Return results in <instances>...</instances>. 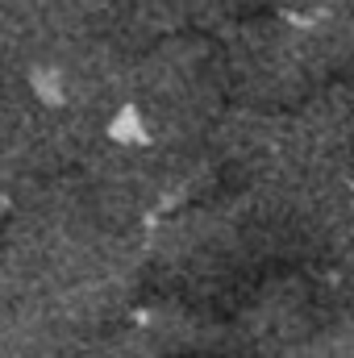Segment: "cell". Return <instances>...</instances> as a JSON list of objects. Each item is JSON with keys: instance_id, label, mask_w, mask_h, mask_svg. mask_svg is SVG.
<instances>
[{"instance_id": "6da1fadb", "label": "cell", "mask_w": 354, "mask_h": 358, "mask_svg": "<svg viewBox=\"0 0 354 358\" xmlns=\"http://www.w3.org/2000/svg\"><path fill=\"white\" fill-rule=\"evenodd\" d=\"M134 271L138 234L104 221L76 179L34 183L0 242V308L67 350L121 304Z\"/></svg>"}, {"instance_id": "7a4b0ae2", "label": "cell", "mask_w": 354, "mask_h": 358, "mask_svg": "<svg viewBox=\"0 0 354 358\" xmlns=\"http://www.w3.org/2000/svg\"><path fill=\"white\" fill-rule=\"evenodd\" d=\"M225 92L229 80L217 46L196 38H163L134 59L129 113L121 134L171 150H192L217 134Z\"/></svg>"}, {"instance_id": "3957f363", "label": "cell", "mask_w": 354, "mask_h": 358, "mask_svg": "<svg viewBox=\"0 0 354 358\" xmlns=\"http://www.w3.org/2000/svg\"><path fill=\"white\" fill-rule=\"evenodd\" d=\"M221 59L229 92H238L250 104L275 108L321 84V76L338 67L342 50L317 21H304L296 13H275L259 21H242L229 34Z\"/></svg>"}, {"instance_id": "277c9868", "label": "cell", "mask_w": 354, "mask_h": 358, "mask_svg": "<svg viewBox=\"0 0 354 358\" xmlns=\"http://www.w3.org/2000/svg\"><path fill=\"white\" fill-rule=\"evenodd\" d=\"M59 38H67L59 0H0V67H13Z\"/></svg>"}]
</instances>
